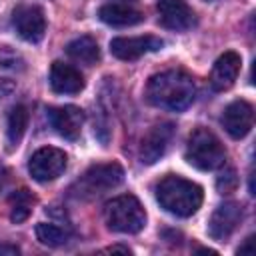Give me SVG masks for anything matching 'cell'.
Here are the masks:
<instances>
[{
  "label": "cell",
  "instance_id": "1",
  "mask_svg": "<svg viewBox=\"0 0 256 256\" xmlns=\"http://www.w3.org/2000/svg\"><path fill=\"white\" fill-rule=\"evenodd\" d=\"M146 98L158 108L182 112L196 98V82L184 70H164L150 76L146 84Z\"/></svg>",
  "mask_w": 256,
  "mask_h": 256
},
{
  "label": "cell",
  "instance_id": "2",
  "mask_svg": "<svg viewBox=\"0 0 256 256\" xmlns=\"http://www.w3.org/2000/svg\"><path fill=\"white\" fill-rule=\"evenodd\" d=\"M202 188L196 182L186 180L178 174H166L156 184V200L166 212L178 218H188L196 214L202 206Z\"/></svg>",
  "mask_w": 256,
  "mask_h": 256
},
{
  "label": "cell",
  "instance_id": "3",
  "mask_svg": "<svg viewBox=\"0 0 256 256\" xmlns=\"http://www.w3.org/2000/svg\"><path fill=\"white\" fill-rule=\"evenodd\" d=\"M104 220L110 230L120 234H136L146 226V210L132 194H122L106 202Z\"/></svg>",
  "mask_w": 256,
  "mask_h": 256
},
{
  "label": "cell",
  "instance_id": "4",
  "mask_svg": "<svg viewBox=\"0 0 256 256\" xmlns=\"http://www.w3.org/2000/svg\"><path fill=\"white\" fill-rule=\"evenodd\" d=\"M186 160L190 166H194L198 170H216V168L224 166L226 150L214 132L200 126V128L192 130V134L188 136Z\"/></svg>",
  "mask_w": 256,
  "mask_h": 256
},
{
  "label": "cell",
  "instance_id": "5",
  "mask_svg": "<svg viewBox=\"0 0 256 256\" xmlns=\"http://www.w3.org/2000/svg\"><path fill=\"white\" fill-rule=\"evenodd\" d=\"M122 180H124V170L118 162L94 164L80 176V180L74 184L72 192L80 198H92V196H100V194L116 188Z\"/></svg>",
  "mask_w": 256,
  "mask_h": 256
},
{
  "label": "cell",
  "instance_id": "6",
  "mask_svg": "<svg viewBox=\"0 0 256 256\" xmlns=\"http://www.w3.org/2000/svg\"><path fill=\"white\" fill-rule=\"evenodd\" d=\"M68 158L64 150L54 146H44L36 150L28 160V172L36 182H52L66 170Z\"/></svg>",
  "mask_w": 256,
  "mask_h": 256
},
{
  "label": "cell",
  "instance_id": "7",
  "mask_svg": "<svg viewBox=\"0 0 256 256\" xmlns=\"http://www.w3.org/2000/svg\"><path fill=\"white\" fill-rule=\"evenodd\" d=\"M12 26L16 28L18 36L24 38L26 42H40L46 34V18L40 6H18L12 12Z\"/></svg>",
  "mask_w": 256,
  "mask_h": 256
},
{
  "label": "cell",
  "instance_id": "8",
  "mask_svg": "<svg viewBox=\"0 0 256 256\" xmlns=\"http://www.w3.org/2000/svg\"><path fill=\"white\" fill-rule=\"evenodd\" d=\"M174 132H176V128H174L172 122L154 124L146 132V136L142 138V144H140V160H142V164L158 162L166 154V150H168V146H170V142L174 138Z\"/></svg>",
  "mask_w": 256,
  "mask_h": 256
},
{
  "label": "cell",
  "instance_id": "9",
  "mask_svg": "<svg viewBox=\"0 0 256 256\" xmlns=\"http://www.w3.org/2000/svg\"><path fill=\"white\" fill-rule=\"evenodd\" d=\"M242 216H244V210L238 202H224L220 204L212 216H210V222H208V234L212 240L216 242H224L228 240L234 230L238 228V224L242 222Z\"/></svg>",
  "mask_w": 256,
  "mask_h": 256
},
{
  "label": "cell",
  "instance_id": "10",
  "mask_svg": "<svg viewBox=\"0 0 256 256\" xmlns=\"http://www.w3.org/2000/svg\"><path fill=\"white\" fill-rule=\"evenodd\" d=\"M156 10L160 24L168 30L182 32L196 24V14L184 0H158Z\"/></svg>",
  "mask_w": 256,
  "mask_h": 256
},
{
  "label": "cell",
  "instance_id": "11",
  "mask_svg": "<svg viewBox=\"0 0 256 256\" xmlns=\"http://www.w3.org/2000/svg\"><path fill=\"white\" fill-rule=\"evenodd\" d=\"M252 124H254V108L246 100H234L222 112V126L236 140L244 138L252 130Z\"/></svg>",
  "mask_w": 256,
  "mask_h": 256
},
{
  "label": "cell",
  "instance_id": "12",
  "mask_svg": "<svg viewBox=\"0 0 256 256\" xmlns=\"http://www.w3.org/2000/svg\"><path fill=\"white\" fill-rule=\"evenodd\" d=\"M164 46L158 36H120L110 42V52L120 60H136L148 52H156Z\"/></svg>",
  "mask_w": 256,
  "mask_h": 256
},
{
  "label": "cell",
  "instance_id": "13",
  "mask_svg": "<svg viewBox=\"0 0 256 256\" xmlns=\"http://www.w3.org/2000/svg\"><path fill=\"white\" fill-rule=\"evenodd\" d=\"M52 128L66 140H76L84 124V112L78 106H58L48 112Z\"/></svg>",
  "mask_w": 256,
  "mask_h": 256
},
{
  "label": "cell",
  "instance_id": "14",
  "mask_svg": "<svg viewBox=\"0 0 256 256\" xmlns=\"http://www.w3.org/2000/svg\"><path fill=\"white\" fill-rule=\"evenodd\" d=\"M240 66H242V58L236 52H224L222 56H218V60L212 66L210 72V84L214 90L224 92L228 88L234 86L238 74H240Z\"/></svg>",
  "mask_w": 256,
  "mask_h": 256
},
{
  "label": "cell",
  "instance_id": "15",
  "mask_svg": "<svg viewBox=\"0 0 256 256\" xmlns=\"http://www.w3.org/2000/svg\"><path fill=\"white\" fill-rule=\"evenodd\" d=\"M48 80H50V88L56 94H78L84 88V76L80 74V70L60 60L52 62Z\"/></svg>",
  "mask_w": 256,
  "mask_h": 256
},
{
  "label": "cell",
  "instance_id": "16",
  "mask_svg": "<svg viewBox=\"0 0 256 256\" xmlns=\"http://www.w3.org/2000/svg\"><path fill=\"white\" fill-rule=\"evenodd\" d=\"M98 18L108 24V26H116V28H124V26H134L140 24L144 20V14L128 4H120V2H110L104 4L98 10Z\"/></svg>",
  "mask_w": 256,
  "mask_h": 256
},
{
  "label": "cell",
  "instance_id": "17",
  "mask_svg": "<svg viewBox=\"0 0 256 256\" xmlns=\"http://www.w3.org/2000/svg\"><path fill=\"white\" fill-rule=\"evenodd\" d=\"M66 54L74 62L84 64V66H92L100 60V48H98V42L92 36H80V38L72 40L66 46Z\"/></svg>",
  "mask_w": 256,
  "mask_h": 256
},
{
  "label": "cell",
  "instance_id": "18",
  "mask_svg": "<svg viewBox=\"0 0 256 256\" xmlns=\"http://www.w3.org/2000/svg\"><path fill=\"white\" fill-rule=\"evenodd\" d=\"M28 128V110L26 106L22 104H16L10 114H8V124H6V138H8V144L14 148L18 146V142L22 140L24 132Z\"/></svg>",
  "mask_w": 256,
  "mask_h": 256
},
{
  "label": "cell",
  "instance_id": "19",
  "mask_svg": "<svg viewBox=\"0 0 256 256\" xmlns=\"http://www.w3.org/2000/svg\"><path fill=\"white\" fill-rule=\"evenodd\" d=\"M8 202H10V206H12L10 220H12L14 224H20V222H24V220L30 216L32 204H34V196H32L26 188H22V190L12 192L10 198H8Z\"/></svg>",
  "mask_w": 256,
  "mask_h": 256
},
{
  "label": "cell",
  "instance_id": "20",
  "mask_svg": "<svg viewBox=\"0 0 256 256\" xmlns=\"http://www.w3.org/2000/svg\"><path fill=\"white\" fill-rule=\"evenodd\" d=\"M36 238L44 244V246H50V248H58L62 244H66L68 240V232L56 224H50V222H40L36 224Z\"/></svg>",
  "mask_w": 256,
  "mask_h": 256
},
{
  "label": "cell",
  "instance_id": "21",
  "mask_svg": "<svg viewBox=\"0 0 256 256\" xmlns=\"http://www.w3.org/2000/svg\"><path fill=\"white\" fill-rule=\"evenodd\" d=\"M24 58L10 46H0V68L4 70H24Z\"/></svg>",
  "mask_w": 256,
  "mask_h": 256
},
{
  "label": "cell",
  "instance_id": "22",
  "mask_svg": "<svg viewBox=\"0 0 256 256\" xmlns=\"http://www.w3.org/2000/svg\"><path fill=\"white\" fill-rule=\"evenodd\" d=\"M216 188L220 194H232L236 188H238V176H236V170L234 168H226L218 180H216Z\"/></svg>",
  "mask_w": 256,
  "mask_h": 256
},
{
  "label": "cell",
  "instance_id": "23",
  "mask_svg": "<svg viewBox=\"0 0 256 256\" xmlns=\"http://www.w3.org/2000/svg\"><path fill=\"white\" fill-rule=\"evenodd\" d=\"M0 254L2 256H18L20 254V248L14 246V244H0Z\"/></svg>",
  "mask_w": 256,
  "mask_h": 256
},
{
  "label": "cell",
  "instance_id": "24",
  "mask_svg": "<svg viewBox=\"0 0 256 256\" xmlns=\"http://www.w3.org/2000/svg\"><path fill=\"white\" fill-rule=\"evenodd\" d=\"M252 240H254V236H248L246 240H244V244L236 250L238 254H246V252H252Z\"/></svg>",
  "mask_w": 256,
  "mask_h": 256
},
{
  "label": "cell",
  "instance_id": "25",
  "mask_svg": "<svg viewBox=\"0 0 256 256\" xmlns=\"http://www.w3.org/2000/svg\"><path fill=\"white\" fill-rule=\"evenodd\" d=\"M104 252H122V254H130L132 250H130L128 246H120V244H114V246H110V248H106Z\"/></svg>",
  "mask_w": 256,
  "mask_h": 256
},
{
  "label": "cell",
  "instance_id": "26",
  "mask_svg": "<svg viewBox=\"0 0 256 256\" xmlns=\"http://www.w3.org/2000/svg\"><path fill=\"white\" fill-rule=\"evenodd\" d=\"M6 180H8V170L0 164V190L4 188V184H6Z\"/></svg>",
  "mask_w": 256,
  "mask_h": 256
},
{
  "label": "cell",
  "instance_id": "27",
  "mask_svg": "<svg viewBox=\"0 0 256 256\" xmlns=\"http://www.w3.org/2000/svg\"><path fill=\"white\" fill-rule=\"evenodd\" d=\"M122 2H134V0H122Z\"/></svg>",
  "mask_w": 256,
  "mask_h": 256
},
{
  "label": "cell",
  "instance_id": "28",
  "mask_svg": "<svg viewBox=\"0 0 256 256\" xmlns=\"http://www.w3.org/2000/svg\"><path fill=\"white\" fill-rule=\"evenodd\" d=\"M208 2H212V0H208Z\"/></svg>",
  "mask_w": 256,
  "mask_h": 256
}]
</instances>
